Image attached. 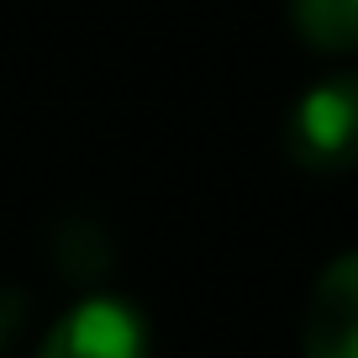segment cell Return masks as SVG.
I'll return each instance as SVG.
<instances>
[{"instance_id":"cell-5","label":"cell","mask_w":358,"mask_h":358,"mask_svg":"<svg viewBox=\"0 0 358 358\" xmlns=\"http://www.w3.org/2000/svg\"><path fill=\"white\" fill-rule=\"evenodd\" d=\"M53 264L69 285H101L111 274V243H106V232L95 222L74 216V222H64L53 232Z\"/></svg>"},{"instance_id":"cell-2","label":"cell","mask_w":358,"mask_h":358,"mask_svg":"<svg viewBox=\"0 0 358 358\" xmlns=\"http://www.w3.org/2000/svg\"><path fill=\"white\" fill-rule=\"evenodd\" d=\"M37 358H148V322L116 295H90L53 322Z\"/></svg>"},{"instance_id":"cell-3","label":"cell","mask_w":358,"mask_h":358,"mask_svg":"<svg viewBox=\"0 0 358 358\" xmlns=\"http://www.w3.org/2000/svg\"><path fill=\"white\" fill-rule=\"evenodd\" d=\"M306 358H358V253H343L322 268L301 322Z\"/></svg>"},{"instance_id":"cell-4","label":"cell","mask_w":358,"mask_h":358,"mask_svg":"<svg viewBox=\"0 0 358 358\" xmlns=\"http://www.w3.org/2000/svg\"><path fill=\"white\" fill-rule=\"evenodd\" d=\"M290 27L316 53H358V0H290Z\"/></svg>"},{"instance_id":"cell-1","label":"cell","mask_w":358,"mask_h":358,"mask_svg":"<svg viewBox=\"0 0 358 358\" xmlns=\"http://www.w3.org/2000/svg\"><path fill=\"white\" fill-rule=\"evenodd\" d=\"M285 148L311 174L358 169V74H332L290 106Z\"/></svg>"},{"instance_id":"cell-6","label":"cell","mask_w":358,"mask_h":358,"mask_svg":"<svg viewBox=\"0 0 358 358\" xmlns=\"http://www.w3.org/2000/svg\"><path fill=\"white\" fill-rule=\"evenodd\" d=\"M27 322V295L16 290V285H0V353L11 348V337L22 332Z\"/></svg>"}]
</instances>
